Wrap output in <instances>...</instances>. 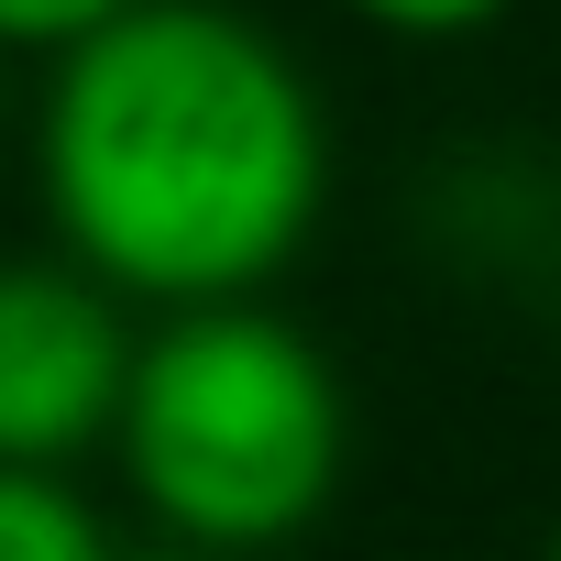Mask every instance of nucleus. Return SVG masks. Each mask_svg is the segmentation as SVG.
<instances>
[{
	"label": "nucleus",
	"instance_id": "obj_1",
	"mask_svg": "<svg viewBox=\"0 0 561 561\" xmlns=\"http://www.w3.org/2000/svg\"><path fill=\"white\" fill-rule=\"evenodd\" d=\"M34 187L56 253L144 320L264 298L331 209V111L264 12L133 0L45 67Z\"/></svg>",
	"mask_w": 561,
	"mask_h": 561
},
{
	"label": "nucleus",
	"instance_id": "obj_5",
	"mask_svg": "<svg viewBox=\"0 0 561 561\" xmlns=\"http://www.w3.org/2000/svg\"><path fill=\"white\" fill-rule=\"evenodd\" d=\"M331 12H353L386 45H473V34H495L517 12V0H331Z\"/></svg>",
	"mask_w": 561,
	"mask_h": 561
},
{
	"label": "nucleus",
	"instance_id": "obj_4",
	"mask_svg": "<svg viewBox=\"0 0 561 561\" xmlns=\"http://www.w3.org/2000/svg\"><path fill=\"white\" fill-rule=\"evenodd\" d=\"M0 561H122L78 473H0Z\"/></svg>",
	"mask_w": 561,
	"mask_h": 561
},
{
	"label": "nucleus",
	"instance_id": "obj_2",
	"mask_svg": "<svg viewBox=\"0 0 561 561\" xmlns=\"http://www.w3.org/2000/svg\"><path fill=\"white\" fill-rule=\"evenodd\" d=\"M122 495L176 561H264L320 528L353 462L342 364L264 298L165 309L133 342L111 419Z\"/></svg>",
	"mask_w": 561,
	"mask_h": 561
},
{
	"label": "nucleus",
	"instance_id": "obj_3",
	"mask_svg": "<svg viewBox=\"0 0 561 561\" xmlns=\"http://www.w3.org/2000/svg\"><path fill=\"white\" fill-rule=\"evenodd\" d=\"M144 309H122L89 264L0 253V473H67L111 451L122 386H133Z\"/></svg>",
	"mask_w": 561,
	"mask_h": 561
},
{
	"label": "nucleus",
	"instance_id": "obj_7",
	"mask_svg": "<svg viewBox=\"0 0 561 561\" xmlns=\"http://www.w3.org/2000/svg\"><path fill=\"white\" fill-rule=\"evenodd\" d=\"M539 561H561V517H550V539H539Z\"/></svg>",
	"mask_w": 561,
	"mask_h": 561
},
{
	"label": "nucleus",
	"instance_id": "obj_6",
	"mask_svg": "<svg viewBox=\"0 0 561 561\" xmlns=\"http://www.w3.org/2000/svg\"><path fill=\"white\" fill-rule=\"evenodd\" d=\"M122 12H133V0H0V56H34V67H56L67 45L111 34Z\"/></svg>",
	"mask_w": 561,
	"mask_h": 561
}]
</instances>
